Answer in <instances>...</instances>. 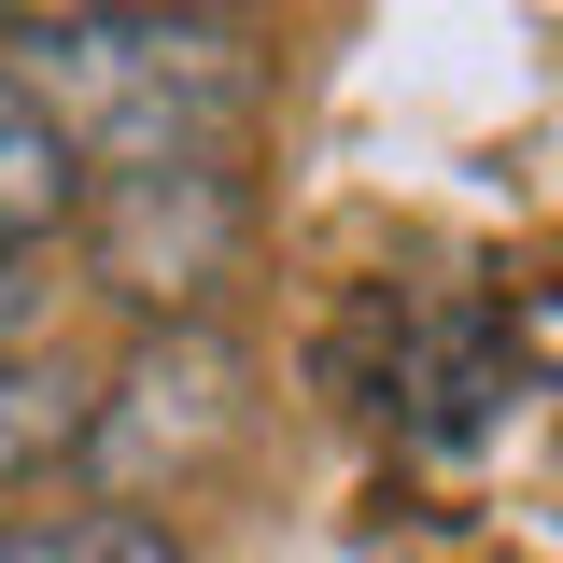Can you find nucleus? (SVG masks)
Masks as SVG:
<instances>
[{
	"label": "nucleus",
	"instance_id": "1",
	"mask_svg": "<svg viewBox=\"0 0 563 563\" xmlns=\"http://www.w3.org/2000/svg\"><path fill=\"white\" fill-rule=\"evenodd\" d=\"M0 85L70 141L85 184L240 169L254 43L225 14H0Z\"/></svg>",
	"mask_w": 563,
	"mask_h": 563
},
{
	"label": "nucleus",
	"instance_id": "2",
	"mask_svg": "<svg viewBox=\"0 0 563 563\" xmlns=\"http://www.w3.org/2000/svg\"><path fill=\"white\" fill-rule=\"evenodd\" d=\"M99 211V268L128 282L141 310H169V324H198L211 296L240 282L254 254V198H240V169H141V184H85Z\"/></svg>",
	"mask_w": 563,
	"mask_h": 563
},
{
	"label": "nucleus",
	"instance_id": "3",
	"mask_svg": "<svg viewBox=\"0 0 563 563\" xmlns=\"http://www.w3.org/2000/svg\"><path fill=\"white\" fill-rule=\"evenodd\" d=\"M211 437H240V352L211 339V324H169V339H141V366L99 395V409H85V451H99L113 507L155 479V451H169V465H198Z\"/></svg>",
	"mask_w": 563,
	"mask_h": 563
},
{
	"label": "nucleus",
	"instance_id": "4",
	"mask_svg": "<svg viewBox=\"0 0 563 563\" xmlns=\"http://www.w3.org/2000/svg\"><path fill=\"white\" fill-rule=\"evenodd\" d=\"M380 409H395V437H422V451H493L507 409H521L507 324H493V310H409V324H395V366H380Z\"/></svg>",
	"mask_w": 563,
	"mask_h": 563
},
{
	"label": "nucleus",
	"instance_id": "5",
	"mask_svg": "<svg viewBox=\"0 0 563 563\" xmlns=\"http://www.w3.org/2000/svg\"><path fill=\"white\" fill-rule=\"evenodd\" d=\"M85 409H99L85 366H57V352H0V493L43 479L57 451H85Z\"/></svg>",
	"mask_w": 563,
	"mask_h": 563
},
{
	"label": "nucleus",
	"instance_id": "6",
	"mask_svg": "<svg viewBox=\"0 0 563 563\" xmlns=\"http://www.w3.org/2000/svg\"><path fill=\"white\" fill-rule=\"evenodd\" d=\"M70 211H85V169H70V141L0 85V254H29V240H57Z\"/></svg>",
	"mask_w": 563,
	"mask_h": 563
},
{
	"label": "nucleus",
	"instance_id": "7",
	"mask_svg": "<svg viewBox=\"0 0 563 563\" xmlns=\"http://www.w3.org/2000/svg\"><path fill=\"white\" fill-rule=\"evenodd\" d=\"M0 563H184L155 507H57V521H0Z\"/></svg>",
	"mask_w": 563,
	"mask_h": 563
},
{
	"label": "nucleus",
	"instance_id": "8",
	"mask_svg": "<svg viewBox=\"0 0 563 563\" xmlns=\"http://www.w3.org/2000/svg\"><path fill=\"white\" fill-rule=\"evenodd\" d=\"M29 310H43V282H29V254H0V352H29Z\"/></svg>",
	"mask_w": 563,
	"mask_h": 563
}]
</instances>
